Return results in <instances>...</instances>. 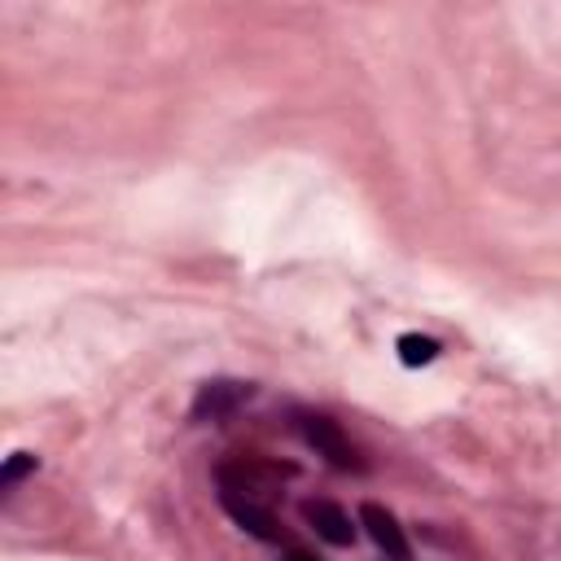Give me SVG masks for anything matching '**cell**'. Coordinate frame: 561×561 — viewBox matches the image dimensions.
<instances>
[{
  "mask_svg": "<svg viewBox=\"0 0 561 561\" xmlns=\"http://www.w3.org/2000/svg\"><path fill=\"white\" fill-rule=\"evenodd\" d=\"M298 434H302V443L316 451V456H324L333 469H342V473H364L368 469V460L359 456V447L342 434V425L337 421H329L324 412H302L298 416Z\"/></svg>",
  "mask_w": 561,
  "mask_h": 561,
  "instance_id": "1",
  "label": "cell"
},
{
  "mask_svg": "<svg viewBox=\"0 0 561 561\" xmlns=\"http://www.w3.org/2000/svg\"><path fill=\"white\" fill-rule=\"evenodd\" d=\"M219 504H224V513L245 530V535H254V539H263V543H276L280 539V526H276V517L250 495V491H237V486H219Z\"/></svg>",
  "mask_w": 561,
  "mask_h": 561,
  "instance_id": "2",
  "label": "cell"
},
{
  "mask_svg": "<svg viewBox=\"0 0 561 561\" xmlns=\"http://www.w3.org/2000/svg\"><path fill=\"white\" fill-rule=\"evenodd\" d=\"M250 394H254L250 381H228V377L206 381V386H197V394H193V421H228Z\"/></svg>",
  "mask_w": 561,
  "mask_h": 561,
  "instance_id": "3",
  "label": "cell"
},
{
  "mask_svg": "<svg viewBox=\"0 0 561 561\" xmlns=\"http://www.w3.org/2000/svg\"><path fill=\"white\" fill-rule=\"evenodd\" d=\"M359 526L368 530V539L390 557V561H412V543H408V535H403V526H399V517L390 513V508H381V504H359Z\"/></svg>",
  "mask_w": 561,
  "mask_h": 561,
  "instance_id": "4",
  "label": "cell"
},
{
  "mask_svg": "<svg viewBox=\"0 0 561 561\" xmlns=\"http://www.w3.org/2000/svg\"><path fill=\"white\" fill-rule=\"evenodd\" d=\"M302 522L316 530V539H324V543H333V548H351V543H355V522H351V513H346L342 504H333V500H307V504H302Z\"/></svg>",
  "mask_w": 561,
  "mask_h": 561,
  "instance_id": "5",
  "label": "cell"
},
{
  "mask_svg": "<svg viewBox=\"0 0 561 561\" xmlns=\"http://www.w3.org/2000/svg\"><path fill=\"white\" fill-rule=\"evenodd\" d=\"M394 351H399V364H403V368H425V364L438 359V342L425 337V333H399Z\"/></svg>",
  "mask_w": 561,
  "mask_h": 561,
  "instance_id": "6",
  "label": "cell"
},
{
  "mask_svg": "<svg viewBox=\"0 0 561 561\" xmlns=\"http://www.w3.org/2000/svg\"><path fill=\"white\" fill-rule=\"evenodd\" d=\"M35 465H39V460H35L31 451H13V456L4 460V469H0V491H18V482L31 478Z\"/></svg>",
  "mask_w": 561,
  "mask_h": 561,
  "instance_id": "7",
  "label": "cell"
},
{
  "mask_svg": "<svg viewBox=\"0 0 561 561\" xmlns=\"http://www.w3.org/2000/svg\"><path fill=\"white\" fill-rule=\"evenodd\" d=\"M280 561H320L316 552H307V548H285L280 552Z\"/></svg>",
  "mask_w": 561,
  "mask_h": 561,
  "instance_id": "8",
  "label": "cell"
}]
</instances>
